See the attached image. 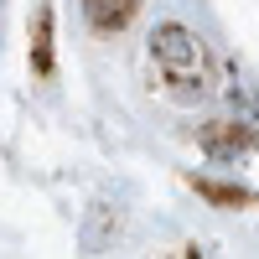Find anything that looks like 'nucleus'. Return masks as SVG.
I'll return each mask as SVG.
<instances>
[{
	"label": "nucleus",
	"instance_id": "2",
	"mask_svg": "<svg viewBox=\"0 0 259 259\" xmlns=\"http://www.w3.org/2000/svg\"><path fill=\"white\" fill-rule=\"evenodd\" d=\"M135 6H140V0H83L89 21H94V26H104V31H119L124 21L135 16Z\"/></svg>",
	"mask_w": 259,
	"mask_h": 259
},
{
	"label": "nucleus",
	"instance_id": "1",
	"mask_svg": "<svg viewBox=\"0 0 259 259\" xmlns=\"http://www.w3.org/2000/svg\"><path fill=\"white\" fill-rule=\"evenodd\" d=\"M150 57H156V68L166 78H177V83L202 78V41L187 26H161L156 36H150Z\"/></svg>",
	"mask_w": 259,
	"mask_h": 259
}]
</instances>
